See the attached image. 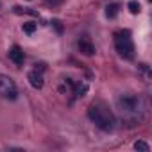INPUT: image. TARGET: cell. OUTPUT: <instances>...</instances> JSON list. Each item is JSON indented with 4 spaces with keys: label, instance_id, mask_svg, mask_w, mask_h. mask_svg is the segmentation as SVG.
<instances>
[{
    "label": "cell",
    "instance_id": "1",
    "mask_svg": "<svg viewBox=\"0 0 152 152\" xmlns=\"http://www.w3.org/2000/svg\"><path fill=\"white\" fill-rule=\"evenodd\" d=\"M116 109L122 113L124 120L129 122V125L132 127L143 120L147 106L140 95H120L116 99Z\"/></svg>",
    "mask_w": 152,
    "mask_h": 152
},
{
    "label": "cell",
    "instance_id": "2",
    "mask_svg": "<svg viewBox=\"0 0 152 152\" xmlns=\"http://www.w3.org/2000/svg\"><path fill=\"white\" fill-rule=\"evenodd\" d=\"M88 116H90V120H91L99 129H102V131H106V132L113 131V127H115V115H113L111 109H109L106 104H102V102H93V104H90V107H88Z\"/></svg>",
    "mask_w": 152,
    "mask_h": 152
},
{
    "label": "cell",
    "instance_id": "3",
    "mask_svg": "<svg viewBox=\"0 0 152 152\" xmlns=\"http://www.w3.org/2000/svg\"><path fill=\"white\" fill-rule=\"evenodd\" d=\"M115 47H116V52L124 59H132L134 57V45H132L131 34L127 31L115 34Z\"/></svg>",
    "mask_w": 152,
    "mask_h": 152
},
{
    "label": "cell",
    "instance_id": "4",
    "mask_svg": "<svg viewBox=\"0 0 152 152\" xmlns=\"http://www.w3.org/2000/svg\"><path fill=\"white\" fill-rule=\"evenodd\" d=\"M0 97L9 99V100H15L18 97V88H16L15 81L4 73H0Z\"/></svg>",
    "mask_w": 152,
    "mask_h": 152
},
{
    "label": "cell",
    "instance_id": "5",
    "mask_svg": "<svg viewBox=\"0 0 152 152\" xmlns=\"http://www.w3.org/2000/svg\"><path fill=\"white\" fill-rule=\"evenodd\" d=\"M27 79H29L31 86H32V88H36V90H41V88H43V84H45V81H43V73H41V72H38V68H36V70H32V72H29Z\"/></svg>",
    "mask_w": 152,
    "mask_h": 152
},
{
    "label": "cell",
    "instance_id": "6",
    "mask_svg": "<svg viewBox=\"0 0 152 152\" xmlns=\"http://www.w3.org/2000/svg\"><path fill=\"white\" fill-rule=\"evenodd\" d=\"M9 59H11L15 64L22 66L23 61H25V54H23V50H22L18 45H15V47H11V50H9Z\"/></svg>",
    "mask_w": 152,
    "mask_h": 152
},
{
    "label": "cell",
    "instance_id": "7",
    "mask_svg": "<svg viewBox=\"0 0 152 152\" xmlns=\"http://www.w3.org/2000/svg\"><path fill=\"white\" fill-rule=\"evenodd\" d=\"M77 47H79V52L84 54V56H93V54H95V47H93V43L88 41V39H79Z\"/></svg>",
    "mask_w": 152,
    "mask_h": 152
},
{
    "label": "cell",
    "instance_id": "8",
    "mask_svg": "<svg viewBox=\"0 0 152 152\" xmlns=\"http://www.w3.org/2000/svg\"><path fill=\"white\" fill-rule=\"evenodd\" d=\"M73 95L75 99H79V97H84V93L88 91V84L86 83H79V84H73Z\"/></svg>",
    "mask_w": 152,
    "mask_h": 152
},
{
    "label": "cell",
    "instance_id": "9",
    "mask_svg": "<svg viewBox=\"0 0 152 152\" xmlns=\"http://www.w3.org/2000/svg\"><path fill=\"white\" fill-rule=\"evenodd\" d=\"M118 15V6L116 4H109L107 7H106V16L107 18H115Z\"/></svg>",
    "mask_w": 152,
    "mask_h": 152
},
{
    "label": "cell",
    "instance_id": "10",
    "mask_svg": "<svg viewBox=\"0 0 152 152\" xmlns=\"http://www.w3.org/2000/svg\"><path fill=\"white\" fill-rule=\"evenodd\" d=\"M127 7H129V11H131L132 15H138V13L141 11V7H140V4L136 2V0H131V2L127 4Z\"/></svg>",
    "mask_w": 152,
    "mask_h": 152
},
{
    "label": "cell",
    "instance_id": "11",
    "mask_svg": "<svg viewBox=\"0 0 152 152\" xmlns=\"http://www.w3.org/2000/svg\"><path fill=\"white\" fill-rule=\"evenodd\" d=\"M73 84H75V83H73V81H72L70 77H66V79L63 81V86H61V91H66V90H68V91H72V90H73Z\"/></svg>",
    "mask_w": 152,
    "mask_h": 152
},
{
    "label": "cell",
    "instance_id": "12",
    "mask_svg": "<svg viewBox=\"0 0 152 152\" xmlns=\"http://www.w3.org/2000/svg\"><path fill=\"white\" fill-rule=\"evenodd\" d=\"M36 27H38V25H36L34 22H27V23H23V32H25V34H32V32L36 31Z\"/></svg>",
    "mask_w": 152,
    "mask_h": 152
},
{
    "label": "cell",
    "instance_id": "13",
    "mask_svg": "<svg viewBox=\"0 0 152 152\" xmlns=\"http://www.w3.org/2000/svg\"><path fill=\"white\" fill-rule=\"evenodd\" d=\"M134 148L136 150H141V152H148V145L145 141H136L134 143Z\"/></svg>",
    "mask_w": 152,
    "mask_h": 152
},
{
    "label": "cell",
    "instance_id": "14",
    "mask_svg": "<svg viewBox=\"0 0 152 152\" xmlns=\"http://www.w3.org/2000/svg\"><path fill=\"white\" fill-rule=\"evenodd\" d=\"M52 23H54V27L57 29V32H61V31H63V27H61V22H59V20H54Z\"/></svg>",
    "mask_w": 152,
    "mask_h": 152
},
{
    "label": "cell",
    "instance_id": "15",
    "mask_svg": "<svg viewBox=\"0 0 152 152\" xmlns=\"http://www.w3.org/2000/svg\"><path fill=\"white\" fill-rule=\"evenodd\" d=\"M59 2H61V0H47V4H52V6L54 4H59Z\"/></svg>",
    "mask_w": 152,
    "mask_h": 152
}]
</instances>
